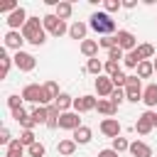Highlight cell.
<instances>
[{
    "mask_svg": "<svg viewBox=\"0 0 157 157\" xmlns=\"http://www.w3.org/2000/svg\"><path fill=\"white\" fill-rule=\"evenodd\" d=\"M22 37H25V42H29L32 47H42V44L47 42V29H44L42 20H39V17H29L27 25L22 27Z\"/></svg>",
    "mask_w": 157,
    "mask_h": 157,
    "instance_id": "6da1fadb",
    "label": "cell"
},
{
    "mask_svg": "<svg viewBox=\"0 0 157 157\" xmlns=\"http://www.w3.org/2000/svg\"><path fill=\"white\" fill-rule=\"evenodd\" d=\"M88 27H91L96 34H101V37L118 34V32H115V20H113L108 12H93V15L88 17Z\"/></svg>",
    "mask_w": 157,
    "mask_h": 157,
    "instance_id": "7a4b0ae2",
    "label": "cell"
},
{
    "mask_svg": "<svg viewBox=\"0 0 157 157\" xmlns=\"http://www.w3.org/2000/svg\"><path fill=\"white\" fill-rule=\"evenodd\" d=\"M42 25H44V29H47L52 37H61V34H69V27H66V22H64V20H59L54 12L44 15V17H42Z\"/></svg>",
    "mask_w": 157,
    "mask_h": 157,
    "instance_id": "3957f363",
    "label": "cell"
},
{
    "mask_svg": "<svg viewBox=\"0 0 157 157\" xmlns=\"http://www.w3.org/2000/svg\"><path fill=\"white\" fill-rule=\"evenodd\" d=\"M155 123H157V113H155V110H145V113L137 118V123H135L137 135H150V132L155 130Z\"/></svg>",
    "mask_w": 157,
    "mask_h": 157,
    "instance_id": "277c9868",
    "label": "cell"
},
{
    "mask_svg": "<svg viewBox=\"0 0 157 157\" xmlns=\"http://www.w3.org/2000/svg\"><path fill=\"white\" fill-rule=\"evenodd\" d=\"M59 96H61L59 83H56V81H44V83H42V103H39V105H52Z\"/></svg>",
    "mask_w": 157,
    "mask_h": 157,
    "instance_id": "5b68a950",
    "label": "cell"
},
{
    "mask_svg": "<svg viewBox=\"0 0 157 157\" xmlns=\"http://www.w3.org/2000/svg\"><path fill=\"white\" fill-rule=\"evenodd\" d=\"M27 20H29V15H27V10L20 5V7H17L12 15H7V20H5V22H7V27H10V29H17V32H22V27L27 25Z\"/></svg>",
    "mask_w": 157,
    "mask_h": 157,
    "instance_id": "8992f818",
    "label": "cell"
},
{
    "mask_svg": "<svg viewBox=\"0 0 157 157\" xmlns=\"http://www.w3.org/2000/svg\"><path fill=\"white\" fill-rule=\"evenodd\" d=\"M12 61H15V66L20 69V71H34V66H37V59L29 54V52H15V56H12Z\"/></svg>",
    "mask_w": 157,
    "mask_h": 157,
    "instance_id": "52a82bcc",
    "label": "cell"
},
{
    "mask_svg": "<svg viewBox=\"0 0 157 157\" xmlns=\"http://www.w3.org/2000/svg\"><path fill=\"white\" fill-rule=\"evenodd\" d=\"M115 39H118V47H120L125 54L132 52V49H137V37H135L132 32H128V29H118Z\"/></svg>",
    "mask_w": 157,
    "mask_h": 157,
    "instance_id": "ba28073f",
    "label": "cell"
},
{
    "mask_svg": "<svg viewBox=\"0 0 157 157\" xmlns=\"http://www.w3.org/2000/svg\"><path fill=\"white\" fill-rule=\"evenodd\" d=\"M93 86H96V93H98V98H110V93L115 91V83H113V78L110 76H98L96 81H93Z\"/></svg>",
    "mask_w": 157,
    "mask_h": 157,
    "instance_id": "9c48e42d",
    "label": "cell"
},
{
    "mask_svg": "<svg viewBox=\"0 0 157 157\" xmlns=\"http://www.w3.org/2000/svg\"><path fill=\"white\" fill-rule=\"evenodd\" d=\"M22 44H25L22 32H17V29H7V32H5V39H2V47H5V49L22 52Z\"/></svg>",
    "mask_w": 157,
    "mask_h": 157,
    "instance_id": "30bf717a",
    "label": "cell"
},
{
    "mask_svg": "<svg viewBox=\"0 0 157 157\" xmlns=\"http://www.w3.org/2000/svg\"><path fill=\"white\" fill-rule=\"evenodd\" d=\"M96 105H98L96 96H78V98H74V110L76 113H91V110H96Z\"/></svg>",
    "mask_w": 157,
    "mask_h": 157,
    "instance_id": "8fae6325",
    "label": "cell"
},
{
    "mask_svg": "<svg viewBox=\"0 0 157 157\" xmlns=\"http://www.w3.org/2000/svg\"><path fill=\"white\" fill-rule=\"evenodd\" d=\"M59 128L61 130H76V128H81V118H78V113L76 110H69V113H61L59 115Z\"/></svg>",
    "mask_w": 157,
    "mask_h": 157,
    "instance_id": "7c38bea8",
    "label": "cell"
},
{
    "mask_svg": "<svg viewBox=\"0 0 157 157\" xmlns=\"http://www.w3.org/2000/svg\"><path fill=\"white\" fill-rule=\"evenodd\" d=\"M120 123H118V118H103L101 120V132L105 135V137H110V140H115V137H120Z\"/></svg>",
    "mask_w": 157,
    "mask_h": 157,
    "instance_id": "4fadbf2b",
    "label": "cell"
},
{
    "mask_svg": "<svg viewBox=\"0 0 157 157\" xmlns=\"http://www.w3.org/2000/svg\"><path fill=\"white\" fill-rule=\"evenodd\" d=\"M22 98L29 101V103H34V105H39L42 103V86L39 83H27L22 88Z\"/></svg>",
    "mask_w": 157,
    "mask_h": 157,
    "instance_id": "5bb4252c",
    "label": "cell"
},
{
    "mask_svg": "<svg viewBox=\"0 0 157 157\" xmlns=\"http://www.w3.org/2000/svg\"><path fill=\"white\" fill-rule=\"evenodd\" d=\"M91 137H93V132H91L88 125H81V128H76V130L71 132V140H74L76 145H88Z\"/></svg>",
    "mask_w": 157,
    "mask_h": 157,
    "instance_id": "9a60e30c",
    "label": "cell"
},
{
    "mask_svg": "<svg viewBox=\"0 0 157 157\" xmlns=\"http://www.w3.org/2000/svg\"><path fill=\"white\" fill-rule=\"evenodd\" d=\"M132 157H152V147L147 145V142H142V140H135V142H130V150H128Z\"/></svg>",
    "mask_w": 157,
    "mask_h": 157,
    "instance_id": "2e32d148",
    "label": "cell"
},
{
    "mask_svg": "<svg viewBox=\"0 0 157 157\" xmlns=\"http://www.w3.org/2000/svg\"><path fill=\"white\" fill-rule=\"evenodd\" d=\"M142 103H145L150 110L157 105V83H147V86H145V91H142Z\"/></svg>",
    "mask_w": 157,
    "mask_h": 157,
    "instance_id": "e0dca14e",
    "label": "cell"
},
{
    "mask_svg": "<svg viewBox=\"0 0 157 157\" xmlns=\"http://www.w3.org/2000/svg\"><path fill=\"white\" fill-rule=\"evenodd\" d=\"M86 32H88V25H86V22H78V20L69 27V37H71V39H78V42L86 39Z\"/></svg>",
    "mask_w": 157,
    "mask_h": 157,
    "instance_id": "ac0fdd59",
    "label": "cell"
},
{
    "mask_svg": "<svg viewBox=\"0 0 157 157\" xmlns=\"http://www.w3.org/2000/svg\"><path fill=\"white\" fill-rule=\"evenodd\" d=\"M98 49H101V44H98L96 39H83V42H81V54H83L86 59L98 56Z\"/></svg>",
    "mask_w": 157,
    "mask_h": 157,
    "instance_id": "d6986e66",
    "label": "cell"
},
{
    "mask_svg": "<svg viewBox=\"0 0 157 157\" xmlns=\"http://www.w3.org/2000/svg\"><path fill=\"white\" fill-rule=\"evenodd\" d=\"M29 115H32V120H34L37 125H47V120H49V110H47V105H34V108L29 110Z\"/></svg>",
    "mask_w": 157,
    "mask_h": 157,
    "instance_id": "ffe728a7",
    "label": "cell"
},
{
    "mask_svg": "<svg viewBox=\"0 0 157 157\" xmlns=\"http://www.w3.org/2000/svg\"><path fill=\"white\" fill-rule=\"evenodd\" d=\"M71 12H74V5H71L69 0H61V2H59V5L54 7V15H56L59 20H64V22H66V20L71 17Z\"/></svg>",
    "mask_w": 157,
    "mask_h": 157,
    "instance_id": "44dd1931",
    "label": "cell"
},
{
    "mask_svg": "<svg viewBox=\"0 0 157 157\" xmlns=\"http://www.w3.org/2000/svg\"><path fill=\"white\" fill-rule=\"evenodd\" d=\"M96 110H98V113H103L105 118H113V115L118 113V108L110 103V98H98V105H96Z\"/></svg>",
    "mask_w": 157,
    "mask_h": 157,
    "instance_id": "7402d4cb",
    "label": "cell"
},
{
    "mask_svg": "<svg viewBox=\"0 0 157 157\" xmlns=\"http://www.w3.org/2000/svg\"><path fill=\"white\" fill-rule=\"evenodd\" d=\"M76 147H78V145H76L71 137H66V140H59V145H56V152H59V155H64V157H71V155L76 152Z\"/></svg>",
    "mask_w": 157,
    "mask_h": 157,
    "instance_id": "603a6c76",
    "label": "cell"
},
{
    "mask_svg": "<svg viewBox=\"0 0 157 157\" xmlns=\"http://www.w3.org/2000/svg\"><path fill=\"white\" fill-rule=\"evenodd\" d=\"M12 64H15V61H12V56H10V54H7V49L2 47V49H0V76H2V78L10 74V66H12Z\"/></svg>",
    "mask_w": 157,
    "mask_h": 157,
    "instance_id": "cb8c5ba5",
    "label": "cell"
},
{
    "mask_svg": "<svg viewBox=\"0 0 157 157\" xmlns=\"http://www.w3.org/2000/svg\"><path fill=\"white\" fill-rule=\"evenodd\" d=\"M103 66H105V61H101L98 56H93V59H88V61H86V71H88V74H93L96 78H98V76H103Z\"/></svg>",
    "mask_w": 157,
    "mask_h": 157,
    "instance_id": "d4e9b609",
    "label": "cell"
},
{
    "mask_svg": "<svg viewBox=\"0 0 157 157\" xmlns=\"http://www.w3.org/2000/svg\"><path fill=\"white\" fill-rule=\"evenodd\" d=\"M142 86H125V101H130V103H137V101H142Z\"/></svg>",
    "mask_w": 157,
    "mask_h": 157,
    "instance_id": "484cf974",
    "label": "cell"
},
{
    "mask_svg": "<svg viewBox=\"0 0 157 157\" xmlns=\"http://www.w3.org/2000/svg\"><path fill=\"white\" fill-rule=\"evenodd\" d=\"M54 105H56V108H59L61 113H69V110L74 108V98H71L69 93H61V96H59V98L54 101Z\"/></svg>",
    "mask_w": 157,
    "mask_h": 157,
    "instance_id": "4316f807",
    "label": "cell"
},
{
    "mask_svg": "<svg viewBox=\"0 0 157 157\" xmlns=\"http://www.w3.org/2000/svg\"><path fill=\"white\" fill-rule=\"evenodd\" d=\"M142 59H140V54H137V49H132V52H128L125 54V59H123V66L125 69H137V64H140Z\"/></svg>",
    "mask_w": 157,
    "mask_h": 157,
    "instance_id": "83f0119b",
    "label": "cell"
},
{
    "mask_svg": "<svg viewBox=\"0 0 157 157\" xmlns=\"http://www.w3.org/2000/svg\"><path fill=\"white\" fill-rule=\"evenodd\" d=\"M135 74H137L140 78H150V76L155 74V66H152V61H140V64H137V69H135Z\"/></svg>",
    "mask_w": 157,
    "mask_h": 157,
    "instance_id": "f1b7e54d",
    "label": "cell"
},
{
    "mask_svg": "<svg viewBox=\"0 0 157 157\" xmlns=\"http://www.w3.org/2000/svg\"><path fill=\"white\" fill-rule=\"evenodd\" d=\"M137 54H140L142 61H150V59L155 56V47L147 44V42H142V44H137Z\"/></svg>",
    "mask_w": 157,
    "mask_h": 157,
    "instance_id": "f546056e",
    "label": "cell"
},
{
    "mask_svg": "<svg viewBox=\"0 0 157 157\" xmlns=\"http://www.w3.org/2000/svg\"><path fill=\"white\" fill-rule=\"evenodd\" d=\"M98 44H101V49L110 52L113 47H118V39H115V34H110V37H101V39H98Z\"/></svg>",
    "mask_w": 157,
    "mask_h": 157,
    "instance_id": "4dcf8cb0",
    "label": "cell"
},
{
    "mask_svg": "<svg viewBox=\"0 0 157 157\" xmlns=\"http://www.w3.org/2000/svg\"><path fill=\"white\" fill-rule=\"evenodd\" d=\"M120 7H123V0H105L103 2V12H108V15L110 12H118Z\"/></svg>",
    "mask_w": 157,
    "mask_h": 157,
    "instance_id": "1f68e13d",
    "label": "cell"
},
{
    "mask_svg": "<svg viewBox=\"0 0 157 157\" xmlns=\"http://www.w3.org/2000/svg\"><path fill=\"white\" fill-rule=\"evenodd\" d=\"M123 59H125V52H123L120 47H113V49L108 52V61H118V64H123Z\"/></svg>",
    "mask_w": 157,
    "mask_h": 157,
    "instance_id": "d6a6232c",
    "label": "cell"
},
{
    "mask_svg": "<svg viewBox=\"0 0 157 157\" xmlns=\"http://www.w3.org/2000/svg\"><path fill=\"white\" fill-rule=\"evenodd\" d=\"M22 96H17V93H12V96H7V108H10V113L12 110H17V108H22Z\"/></svg>",
    "mask_w": 157,
    "mask_h": 157,
    "instance_id": "836d02e7",
    "label": "cell"
},
{
    "mask_svg": "<svg viewBox=\"0 0 157 157\" xmlns=\"http://www.w3.org/2000/svg\"><path fill=\"white\" fill-rule=\"evenodd\" d=\"M20 142H22L25 147H32V145L37 142V137H34V132H32V130H22V135H20Z\"/></svg>",
    "mask_w": 157,
    "mask_h": 157,
    "instance_id": "e575fe53",
    "label": "cell"
},
{
    "mask_svg": "<svg viewBox=\"0 0 157 157\" xmlns=\"http://www.w3.org/2000/svg\"><path fill=\"white\" fill-rule=\"evenodd\" d=\"M113 150H115L118 155H120V152H128V150H130V142H128L125 137H115V140H113Z\"/></svg>",
    "mask_w": 157,
    "mask_h": 157,
    "instance_id": "d590c367",
    "label": "cell"
},
{
    "mask_svg": "<svg viewBox=\"0 0 157 157\" xmlns=\"http://www.w3.org/2000/svg\"><path fill=\"white\" fill-rule=\"evenodd\" d=\"M25 152V145L20 142V137H15L10 145H7V155H22Z\"/></svg>",
    "mask_w": 157,
    "mask_h": 157,
    "instance_id": "8d00e7d4",
    "label": "cell"
},
{
    "mask_svg": "<svg viewBox=\"0 0 157 157\" xmlns=\"http://www.w3.org/2000/svg\"><path fill=\"white\" fill-rule=\"evenodd\" d=\"M118 71H120V64H118V61H105V66H103V74H105V76L113 78Z\"/></svg>",
    "mask_w": 157,
    "mask_h": 157,
    "instance_id": "74e56055",
    "label": "cell"
},
{
    "mask_svg": "<svg viewBox=\"0 0 157 157\" xmlns=\"http://www.w3.org/2000/svg\"><path fill=\"white\" fill-rule=\"evenodd\" d=\"M123 101H125V88H115V91L110 93V103H113V105L118 108V105H120Z\"/></svg>",
    "mask_w": 157,
    "mask_h": 157,
    "instance_id": "f35d334b",
    "label": "cell"
},
{
    "mask_svg": "<svg viewBox=\"0 0 157 157\" xmlns=\"http://www.w3.org/2000/svg\"><path fill=\"white\" fill-rule=\"evenodd\" d=\"M44 152H47V150H44L42 142H34L32 147H27V155H29V157H44Z\"/></svg>",
    "mask_w": 157,
    "mask_h": 157,
    "instance_id": "ab89813d",
    "label": "cell"
},
{
    "mask_svg": "<svg viewBox=\"0 0 157 157\" xmlns=\"http://www.w3.org/2000/svg\"><path fill=\"white\" fill-rule=\"evenodd\" d=\"M113 83H115V88H125V83H128V74H125V71H118V74L113 76Z\"/></svg>",
    "mask_w": 157,
    "mask_h": 157,
    "instance_id": "60d3db41",
    "label": "cell"
},
{
    "mask_svg": "<svg viewBox=\"0 0 157 157\" xmlns=\"http://www.w3.org/2000/svg\"><path fill=\"white\" fill-rule=\"evenodd\" d=\"M25 118H29V113H27L25 108H17V110H12V120H15V123H22Z\"/></svg>",
    "mask_w": 157,
    "mask_h": 157,
    "instance_id": "b9f144b4",
    "label": "cell"
},
{
    "mask_svg": "<svg viewBox=\"0 0 157 157\" xmlns=\"http://www.w3.org/2000/svg\"><path fill=\"white\" fill-rule=\"evenodd\" d=\"M12 140H15V137L10 135V130H7V128H2V130H0V145H10Z\"/></svg>",
    "mask_w": 157,
    "mask_h": 157,
    "instance_id": "7bdbcfd3",
    "label": "cell"
},
{
    "mask_svg": "<svg viewBox=\"0 0 157 157\" xmlns=\"http://www.w3.org/2000/svg\"><path fill=\"white\" fill-rule=\"evenodd\" d=\"M98 157H118V152H115L113 147H108V150H101V152H98Z\"/></svg>",
    "mask_w": 157,
    "mask_h": 157,
    "instance_id": "ee69618b",
    "label": "cell"
},
{
    "mask_svg": "<svg viewBox=\"0 0 157 157\" xmlns=\"http://www.w3.org/2000/svg\"><path fill=\"white\" fill-rule=\"evenodd\" d=\"M135 5H137V0H123V7H125V10H132Z\"/></svg>",
    "mask_w": 157,
    "mask_h": 157,
    "instance_id": "f6af8a7d",
    "label": "cell"
},
{
    "mask_svg": "<svg viewBox=\"0 0 157 157\" xmlns=\"http://www.w3.org/2000/svg\"><path fill=\"white\" fill-rule=\"evenodd\" d=\"M152 66H155V71H157V59H152Z\"/></svg>",
    "mask_w": 157,
    "mask_h": 157,
    "instance_id": "bcb514c9",
    "label": "cell"
},
{
    "mask_svg": "<svg viewBox=\"0 0 157 157\" xmlns=\"http://www.w3.org/2000/svg\"><path fill=\"white\" fill-rule=\"evenodd\" d=\"M5 157H22V155H7V152H5Z\"/></svg>",
    "mask_w": 157,
    "mask_h": 157,
    "instance_id": "7dc6e473",
    "label": "cell"
},
{
    "mask_svg": "<svg viewBox=\"0 0 157 157\" xmlns=\"http://www.w3.org/2000/svg\"><path fill=\"white\" fill-rule=\"evenodd\" d=\"M155 128H157V123H155Z\"/></svg>",
    "mask_w": 157,
    "mask_h": 157,
    "instance_id": "c3c4849f",
    "label": "cell"
}]
</instances>
